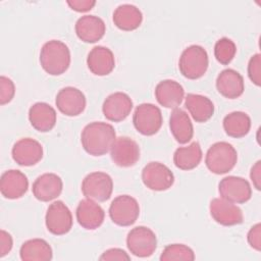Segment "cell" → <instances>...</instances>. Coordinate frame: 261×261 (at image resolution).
Instances as JSON below:
<instances>
[{
	"instance_id": "obj_10",
	"label": "cell",
	"mask_w": 261,
	"mask_h": 261,
	"mask_svg": "<svg viewBox=\"0 0 261 261\" xmlns=\"http://www.w3.org/2000/svg\"><path fill=\"white\" fill-rule=\"evenodd\" d=\"M218 192L221 198L233 204L246 203L252 197V188L249 181L236 175L223 177L219 181Z\"/></svg>"
},
{
	"instance_id": "obj_24",
	"label": "cell",
	"mask_w": 261,
	"mask_h": 261,
	"mask_svg": "<svg viewBox=\"0 0 261 261\" xmlns=\"http://www.w3.org/2000/svg\"><path fill=\"white\" fill-rule=\"evenodd\" d=\"M216 89L227 99L239 98L245 90L244 79L239 71L232 68L223 69L217 75Z\"/></svg>"
},
{
	"instance_id": "obj_31",
	"label": "cell",
	"mask_w": 261,
	"mask_h": 261,
	"mask_svg": "<svg viewBox=\"0 0 261 261\" xmlns=\"http://www.w3.org/2000/svg\"><path fill=\"white\" fill-rule=\"evenodd\" d=\"M161 261H172V260H185V261H193L195 260V253L194 251L184 245V244H170L167 245L161 255Z\"/></svg>"
},
{
	"instance_id": "obj_16",
	"label": "cell",
	"mask_w": 261,
	"mask_h": 261,
	"mask_svg": "<svg viewBox=\"0 0 261 261\" xmlns=\"http://www.w3.org/2000/svg\"><path fill=\"white\" fill-rule=\"evenodd\" d=\"M133 106V100L127 94L123 92H114L104 100L102 111L106 119L119 122L128 116Z\"/></svg>"
},
{
	"instance_id": "obj_12",
	"label": "cell",
	"mask_w": 261,
	"mask_h": 261,
	"mask_svg": "<svg viewBox=\"0 0 261 261\" xmlns=\"http://www.w3.org/2000/svg\"><path fill=\"white\" fill-rule=\"evenodd\" d=\"M110 157L120 167L134 166L140 159V147L128 137H118L110 149Z\"/></svg>"
},
{
	"instance_id": "obj_32",
	"label": "cell",
	"mask_w": 261,
	"mask_h": 261,
	"mask_svg": "<svg viewBox=\"0 0 261 261\" xmlns=\"http://www.w3.org/2000/svg\"><path fill=\"white\" fill-rule=\"evenodd\" d=\"M237 53V45L231 39L226 37L216 41L214 46V56L216 60L223 65H227L232 61Z\"/></svg>"
},
{
	"instance_id": "obj_5",
	"label": "cell",
	"mask_w": 261,
	"mask_h": 261,
	"mask_svg": "<svg viewBox=\"0 0 261 261\" xmlns=\"http://www.w3.org/2000/svg\"><path fill=\"white\" fill-rule=\"evenodd\" d=\"M161 110L152 103H142L136 107L133 115L135 128L144 136L155 135L162 126Z\"/></svg>"
},
{
	"instance_id": "obj_4",
	"label": "cell",
	"mask_w": 261,
	"mask_h": 261,
	"mask_svg": "<svg viewBox=\"0 0 261 261\" xmlns=\"http://www.w3.org/2000/svg\"><path fill=\"white\" fill-rule=\"evenodd\" d=\"M209 58L207 51L200 45H191L187 47L178 61L180 73L189 80L202 77L207 71Z\"/></svg>"
},
{
	"instance_id": "obj_14",
	"label": "cell",
	"mask_w": 261,
	"mask_h": 261,
	"mask_svg": "<svg viewBox=\"0 0 261 261\" xmlns=\"http://www.w3.org/2000/svg\"><path fill=\"white\" fill-rule=\"evenodd\" d=\"M58 110L67 116H77L86 108L85 94L74 87H65L59 90L55 98Z\"/></svg>"
},
{
	"instance_id": "obj_7",
	"label": "cell",
	"mask_w": 261,
	"mask_h": 261,
	"mask_svg": "<svg viewBox=\"0 0 261 261\" xmlns=\"http://www.w3.org/2000/svg\"><path fill=\"white\" fill-rule=\"evenodd\" d=\"M113 191L111 176L103 171H94L85 176L82 182V192L88 199L104 202L107 201Z\"/></svg>"
},
{
	"instance_id": "obj_27",
	"label": "cell",
	"mask_w": 261,
	"mask_h": 261,
	"mask_svg": "<svg viewBox=\"0 0 261 261\" xmlns=\"http://www.w3.org/2000/svg\"><path fill=\"white\" fill-rule=\"evenodd\" d=\"M185 99V106L196 122H205L212 117L214 104L208 97L190 93Z\"/></svg>"
},
{
	"instance_id": "obj_30",
	"label": "cell",
	"mask_w": 261,
	"mask_h": 261,
	"mask_svg": "<svg viewBox=\"0 0 261 261\" xmlns=\"http://www.w3.org/2000/svg\"><path fill=\"white\" fill-rule=\"evenodd\" d=\"M222 124L227 136L239 139L250 132L251 118L246 112L232 111L224 116Z\"/></svg>"
},
{
	"instance_id": "obj_22",
	"label": "cell",
	"mask_w": 261,
	"mask_h": 261,
	"mask_svg": "<svg viewBox=\"0 0 261 261\" xmlns=\"http://www.w3.org/2000/svg\"><path fill=\"white\" fill-rule=\"evenodd\" d=\"M88 68L95 75H107L115 67L113 52L104 46H95L87 57Z\"/></svg>"
},
{
	"instance_id": "obj_20",
	"label": "cell",
	"mask_w": 261,
	"mask_h": 261,
	"mask_svg": "<svg viewBox=\"0 0 261 261\" xmlns=\"http://www.w3.org/2000/svg\"><path fill=\"white\" fill-rule=\"evenodd\" d=\"M29 188L27 175L17 169H9L2 173L0 179V191L6 199H18L22 197Z\"/></svg>"
},
{
	"instance_id": "obj_28",
	"label": "cell",
	"mask_w": 261,
	"mask_h": 261,
	"mask_svg": "<svg viewBox=\"0 0 261 261\" xmlns=\"http://www.w3.org/2000/svg\"><path fill=\"white\" fill-rule=\"evenodd\" d=\"M19 255L23 261H49L53 257V252L45 240L32 239L21 245Z\"/></svg>"
},
{
	"instance_id": "obj_25",
	"label": "cell",
	"mask_w": 261,
	"mask_h": 261,
	"mask_svg": "<svg viewBox=\"0 0 261 261\" xmlns=\"http://www.w3.org/2000/svg\"><path fill=\"white\" fill-rule=\"evenodd\" d=\"M169 127L173 138L179 144L189 143L194 136V126L190 116L180 108H174L169 117Z\"/></svg>"
},
{
	"instance_id": "obj_37",
	"label": "cell",
	"mask_w": 261,
	"mask_h": 261,
	"mask_svg": "<svg viewBox=\"0 0 261 261\" xmlns=\"http://www.w3.org/2000/svg\"><path fill=\"white\" fill-rule=\"evenodd\" d=\"M67 5L74 11L86 12L91 10L96 4L95 0H67Z\"/></svg>"
},
{
	"instance_id": "obj_17",
	"label": "cell",
	"mask_w": 261,
	"mask_h": 261,
	"mask_svg": "<svg viewBox=\"0 0 261 261\" xmlns=\"http://www.w3.org/2000/svg\"><path fill=\"white\" fill-rule=\"evenodd\" d=\"M63 182L59 175L46 172L39 175L33 182V194L35 198L42 202H49L56 199L62 192Z\"/></svg>"
},
{
	"instance_id": "obj_35",
	"label": "cell",
	"mask_w": 261,
	"mask_h": 261,
	"mask_svg": "<svg viewBox=\"0 0 261 261\" xmlns=\"http://www.w3.org/2000/svg\"><path fill=\"white\" fill-rule=\"evenodd\" d=\"M100 260H104V261H113V260H119V261H128L130 260V257L128 256V254L119 248H111L106 250L104 253H102V255L99 257Z\"/></svg>"
},
{
	"instance_id": "obj_39",
	"label": "cell",
	"mask_w": 261,
	"mask_h": 261,
	"mask_svg": "<svg viewBox=\"0 0 261 261\" xmlns=\"http://www.w3.org/2000/svg\"><path fill=\"white\" fill-rule=\"evenodd\" d=\"M251 180L256 190L260 191L261 189V161L258 160L251 168L250 171Z\"/></svg>"
},
{
	"instance_id": "obj_6",
	"label": "cell",
	"mask_w": 261,
	"mask_h": 261,
	"mask_svg": "<svg viewBox=\"0 0 261 261\" xmlns=\"http://www.w3.org/2000/svg\"><path fill=\"white\" fill-rule=\"evenodd\" d=\"M128 251L140 258L150 257L157 248L155 232L147 226H136L132 228L126 237Z\"/></svg>"
},
{
	"instance_id": "obj_26",
	"label": "cell",
	"mask_w": 261,
	"mask_h": 261,
	"mask_svg": "<svg viewBox=\"0 0 261 261\" xmlns=\"http://www.w3.org/2000/svg\"><path fill=\"white\" fill-rule=\"evenodd\" d=\"M142 21V11L133 4H120L113 12V22L122 31H134L141 25Z\"/></svg>"
},
{
	"instance_id": "obj_19",
	"label": "cell",
	"mask_w": 261,
	"mask_h": 261,
	"mask_svg": "<svg viewBox=\"0 0 261 261\" xmlns=\"http://www.w3.org/2000/svg\"><path fill=\"white\" fill-rule=\"evenodd\" d=\"M75 216L82 227L93 230L102 225L105 218V212L98 203L87 198L79 203L75 210Z\"/></svg>"
},
{
	"instance_id": "obj_3",
	"label": "cell",
	"mask_w": 261,
	"mask_h": 261,
	"mask_svg": "<svg viewBox=\"0 0 261 261\" xmlns=\"http://www.w3.org/2000/svg\"><path fill=\"white\" fill-rule=\"evenodd\" d=\"M238 161V152L227 142H216L209 147L205 156L207 168L215 174H224L230 171Z\"/></svg>"
},
{
	"instance_id": "obj_1",
	"label": "cell",
	"mask_w": 261,
	"mask_h": 261,
	"mask_svg": "<svg viewBox=\"0 0 261 261\" xmlns=\"http://www.w3.org/2000/svg\"><path fill=\"white\" fill-rule=\"evenodd\" d=\"M116 134L114 127L107 122L93 121L87 124L81 135L84 150L92 156H102L110 151Z\"/></svg>"
},
{
	"instance_id": "obj_13",
	"label": "cell",
	"mask_w": 261,
	"mask_h": 261,
	"mask_svg": "<svg viewBox=\"0 0 261 261\" xmlns=\"http://www.w3.org/2000/svg\"><path fill=\"white\" fill-rule=\"evenodd\" d=\"M211 217L219 224L224 226H232L241 224L244 216L242 209L236 204L223 199L214 198L209 205Z\"/></svg>"
},
{
	"instance_id": "obj_36",
	"label": "cell",
	"mask_w": 261,
	"mask_h": 261,
	"mask_svg": "<svg viewBox=\"0 0 261 261\" xmlns=\"http://www.w3.org/2000/svg\"><path fill=\"white\" fill-rule=\"evenodd\" d=\"M247 240L249 245L257 250L260 251L261 250V225L260 223H256L255 225H253L250 230L248 231L247 234Z\"/></svg>"
},
{
	"instance_id": "obj_11",
	"label": "cell",
	"mask_w": 261,
	"mask_h": 261,
	"mask_svg": "<svg viewBox=\"0 0 261 261\" xmlns=\"http://www.w3.org/2000/svg\"><path fill=\"white\" fill-rule=\"evenodd\" d=\"M47 229L55 236H63L72 227V215L62 201L51 203L45 215Z\"/></svg>"
},
{
	"instance_id": "obj_21",
	"label": "cell",
	"mask_w": 261,
	"mask_h": 261,
	"mask_svg": "<svg viewBox=\"0 0 261 261\" xmlns=\"http://www.w3.org/2000/svg\"><path fill=\"white\" fill-rule=\"evenodd\" d=\"M157 102L165 108H177L185 98L182 86L174 80H163L155 88Z\"/></svg>"
},
{
	"instance_id": "obj_23",
	"label": "cell",
	"mask_w": 261,
	"mask_h": 261,
	"mask_svg": "<svg viewBox=\"0 0 261 261\" xmlns=\"http://www.w3.org/2000/svg\"><path fill=\"white\" fill-rule=\"evenodd\" d=\"M29 120L32 126L41 133L51 130L57 120L55 109L46 102H37L29 109Z\"/></svg>"
},
{
	"instance_id": "obj_18",
	"label": "cell",
	"mask_w": 261,
	"mask_h": 261,
	"mask_svg": "<svg viewBox=\"0 0 261 261\" xmlns=\"http://www.w3.org/2000/svg\"><path fill=\"white\" fill-rule=\"evenodd\" d=\"M74 30L76 36L83 42L96 43L103 38L106 32V24L101 17L87 14L76 20Z\"/></svg>"
},
{
	"instance_id": "obj_29",
	"label": "cell",
	"mask_w": 261,
	"mask_h": 261,
	"mask_svg": "<svg viewBox=\"0 0 261 261\" xmlns=\"http://www.w3.org/2000/svg\"><path fill=\"white\" fill-rule=\"evenodd\" d=\"M202 149L198 142H193L186 147H179L174 151L173 163L181 170L196 168L202 160Z\"/></svg>"
},
{
	"instance_id": "obj_38",
	"label": "cell",
	"mask_w": 261,
	"mask_h": 261,
	"mask_svg": "<svg viewBox=\"0 0 261 261\" xmlns=\"http://www.w3.org/2000/svg\"><path fill=\"white\" fill-rule=\"evenodd\" d=\"M13 246L12 237L9 232L5 231L4 229L0 230V257H4L7 255Z\"/></svg>"
},
{
	"instance_id": "obj_2",
	"label": "cell",
	"mask_w": 261,
	"mask_h": 261,
	"mask_svg": "<svg viewBox=\"0 0 261 261\" xmlns=\"http://www.w3.org/2000/svg\"><path fill=\"white\" fill-rule=\"evenodd\" d=\"M42 68L51 75L64 73L70 65V51L65 43L59 40L46 42L40 52Z\"/></svg>"
},
{
	"instance_id": "obj_9",
	"label": "cell",
	"mask_w": 261,
	"mask_h": 261,
	"mask_svg": "<svg viewBox=\"0 0 261 261\" xmlns=\"http://www.w3.org/2000/svg\"><path fill=\"white\" fill-rule=\"evenodd\" d=\"M142 180L148 189L161 192L171 188L174 182V174L165 164L152 161L144 166Z\"/></svg>"
},
{
	"instance_id": "obj_33",
	"label": "cell",
	"mask_w": 261,
	"mask_h": 261,
	"mask_svg": "<svg viewBox=\"0 0 261 261\" xmlns=\"http://www.w3.org/2000/svg\"><path fill=\"white\" fill-rule=\"evenodd\" d=\"M15 94V86L11 79L1 75L0 76V104L4 105L9 103Z\"/></svg>"
},
{
	"instance_id": "obj_15",
	"label": "cell",
	"mask_w": 261,
	"mask_h": 261,
	"mask_svg": "<svg viewBox=\"0 0 261 261\" xmlns=\"http://www.w3.org/2000/svg\"><path fill=\"white\" fill-rule=\"evenodd\" d=\"M13 160L21 166H33L43 158V146L32 138L19 139L12 147Z\"/></svg>"
},
{
	"instance_id": "obj_8",
	"label": "cell",
	"mask_w": 261,
	"mask_h": 261,
	"mask_svg": "<svg viewBox=\"0 0 261 261\" xmlns=\"http://www.w3.org/2000/svg\"><path fill=\"white\" fill-rule=\"evenodd\" d=\"M139 215V203L129 195L115 197L109 206V216L111 220L119 226H129L134 224Z\"/></svg>"
},
{
	"instance_id": "obj_34",
	"label": "cell",
	"mask_w": 261,
	"mask_h": 261,
	"mask_svg": "<svg viewBox=\"0 0 261 261\" xmlns=\"http://www.w3.org/2000/svg\"><path fill=\"white\" fill-rule=\"evenodd\" d=\"M248 75L253 84L256 86L261 85V55L254 54L248 63Z\"/></svg>"
}]
</instances>
